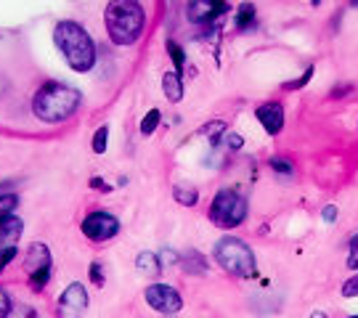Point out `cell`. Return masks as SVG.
Masks as SVG:
<instances>
[{
  "label": "cell",
  "mask_w": 358,
  "mask_h": 318,
  "mask_svg": "<svg viewBox=\"0 0 358 318\" xmlns=\"http://www.w3.org/2000/svg\"><path fill=\"white\" fill-rule=\"evenodd\" d=\"M106 32L115 45H133L141 38L143 24H146V13L143 6L136 0H115L106 6Z\"/></svg>",
  "instance_id": "obj_1"
},
{
  "label": "cell",
  "mask_w": 358,
  "mask_h": 318,
  "mask_svg": "<svg viewBox=\"0 0 358 318\" xmlns=\"http://www.w3.org/2000/svg\"><path fill=\"white\" fill-rule=\"evenodd\" d=\"M53 40L59 45V51L64 53L66 64L75 72H88L90 66L96 64V45L93 38L85 32V27H80L77 22H59Z\"/></svg>",
  "instance_id": "obj_2"
},
{
  "label": "cell",
  "mask_w": 358,
  "mask_h": 318,
  "mask_svg": "<svg viewBox=\"0 0 358 318\" xmlns=\"http://www.w3.org/2000/svg\"><path fill=\"white\" fill-rule=\"evenodd\" d=\"M80 106V90L64 82H45L32 99V112L43 122H62L72 117Z\"/></svg>",
  "instance_id": "obj_3"
},
{
  "label": "cell",
  "mask_w": 358,
  "mask_h": 318,
  "mask_svg": "<svg viewBox=\"0 0 358 318\" xmlns=\"http://www.w3.org/2000/svg\"><path fill=\"white\" fill-rule=\"evenodd\" d=\"M215 263L231 276H239V279H250L255 276V252L250 250V244L239 239V236H223L215 244Z\"/></svg>",
  "instance_id": "obj_4"
},
{
  "label": "cell",
  "mask_w": 358,
  "mask_h": 318,
  "mask_svg": "<svg viewBox=\"0 0 358 318\" xmlns=\"http://www.w3.org/2000/svg\"><path fill=\"white\" fill-rule=\"evenodd\" d=\"M244 217H247V199L242 194L234 189L217 191L210 204V220L220 229H236L244 223Z\"/></svg>",
  "instance_id": "obj_5"
},
{
  "label": "cell",
  "mask_w": 358,
  "mask_h": 318,
  "mask_svg": "<svg viewBox=\"0 0 358 318\" xmlns=\"http://www.w3.org/2000/svg\"><path fill=\"white\" fill-rule=\"evenodd\" d=\"M24 270L29 273V287L40 292L51 279V250L45 244H32L24 254Z\"/></svg>",
  "instance_id": "obj_6"
},
{
  "label": "cell",
  "mask_w": 358,
  "mask_h": 318,
  "mask_svg": "<svg viewBox=\"0 0 358 318\" xmlns=\"http://www.w3.org/2000/svg\"><path fill=\"white\" fill-rule=\"evenodd\" d=\"M117 231H120V220L103 210H96L83 220V233L90 242H109L112 236H117Z\"/></svg>",
  "instance_id": "obj_7"
},
{
  "label": "cell",
  "mask_w": 358,
  "mask_h": 318,
  "mask_svg": "<svg viewBox=\"0 0 358 318\" xmlns=\"http://www.w3.org/2000/svg\"><path fill=\"white\" fill-rule=\"evenodd\" d=\"M146 303H149L157 313H167V316L178 313L180 308H183L180 294L176 292L170 284H152V287H146Z\"/></svg>",
  "instance_id": "obj_8"
},
{
  "label": "cell",
  "mask_w": 358,
  "mask_h": 318,
  "mask_svg": "<svg viewBox=\"0 0 358 318\" xmlns=\"http://www.w3.org/2000/svg\"><path fill=\"white\" fill-rule=\"evenodd\" d=\"M85 308H88V292H85V287L83 284H69L62 297H59V313L62 318H77L85 313Z\"/></svg>",
  "instance_id": "obj_9"
},
{
  "label": "cell",
  "mask_w": 358,
  "mask_h": 318,
  "mask_svg": "<svg viewBox=\"0 0 358 318\" xmlns=\"http://www.w3.org/2000/svg\"><path fill=\"white\" fill-rule=\"evenodd\" d=\"M226 11H231L229 3H215V0H192L186 6V16L192 24H207L215 16H223Z\"/></svg>",
  "instance_id": "obj_10"
},
{
  "label": "cell",
  "mask_w": 358,
  "mask_h": 318,
  "mask_svg": "<svg viewBox=\"0 0 358 318\" xmlns=\"http://www.w3.org/2000/svg\"><path fill=\"white\" fill-rule=\"evenodd\" d=\"M257 122L263 125V130L268 136H279L284 127V106L279 101H268V103H260L257 106Z\"/></svg>",
  "instance_id": "obj_11"
},
{
  "label": "cell",
  "mask_w": 358,
  "mask_h": 318,
  "mask_svg": "<svg viewBox=\"0 0 358 318\" xmlns=\"http://www.w3.org/2000/svg\"><path fill=\"white\" fill-rule=\"evenodd\" d=\"M22 231H24V223H22L19 217H6V220H0V250L13 247V244L19 242Z\"/></svg>",
  "instance_id": "obj_12"
},
{
  "label": "cell",
  "mask_w": 358,
  "mask_h": 318,
  "mask_svg": "<svg viewBox=\"0 0 358 318\" xmlns=\"http://www.w3.org/2000/svg\"><path fill=\"white\" fill-rule=\"evenodd\" d=\"M162 90H165V96L173 103H178L183 99V80H180L178 72H167L162 77Z\"/></svg>",
  "instance_id": "obj_13"
},
{
  "label": "cell",
  "mask_w": 358,
  "mask_h": 318,
  "mask_svg": "<svg viewBox=\"0 0 358 318\" xmlns=\"http://www.w3.org/2000/svg\"><path fill=\"white\" fill-rule=\"evenodd\" d=\"M183 270L186 273H207V263H205V257L199 252H194V250H189V252L183 254Z\"/></svg>",
  "instance_id": "obj_14"
},
{
  "label": "cell",
  "mask_w": 358,
  "mask_h": 318,
  "mask_svg": "<svg viewBox=\"0 0 358 318\" xmlns=\"http://www.w3.org/2000/svg\"><path fill=\"white\" fill-rule=\"evenodd\" d=\"M173 196H176V202L183 204V207H194V204L199 202V191L194 189V186H183V183H178V186L173 189Z\"/></svg>",
  "instance_id": "obj_15"
},
{
  "label": "cell",
  "mask_w": 358,
  "mask_h": 318,
  "mask_svg": "<svg viewBox=\"0 0 358 318\" xmlns=\"http://www.w3.org/2000/svg\"><path fill=\"white\" fill-rule=\"evenodd\" d=\"M136 266H138V270L146 273V276H157V273L162 270V266H159V260H157V254L154 252H141L138 254V260H136Z\"/></svg>",
  "instance_id": "obj_16"
},
{
  "label": "cell",
  "mask_w": 358,
  "mask_h": 318,
  "mask_svg": "<svg viewBox=\"0 0 358 318\" xmlns=\"http://www.w3.org/2000/svg\"><path fill=\"white\" fill-rule=\"evenodd\" d=\"M252 22H255V6L252 3H242L239 6V11H236V29H250L252 27Z\"/></svg>",
  "instance_id": "obj_17"
},
{
  "label": "cell",
  "mask_w": 358,
  "mask_h": 318,
  "mask_svg": "<svg viewBox=\"0 0 358 318\" xmlns=\"http://www.w3.org/2000/svg\"><path fill=\"white\" fill-rule=\"evenodd\" d=\"M271 170H273L276 175H282V178H292L294 175V165L287 157H273V159H271Z\"/></svg>",
  "instance_id": "obj_18"
},
{
  "label": "cell",
  "mask_w": 358,
  "mask_h": 318,
  "mask_svg": "<svg viewBox=\"0 0 358 318\" xmlns=\"http://www.w3.org/2000/svg\"><path fill=\"white\" fill-rule=\"evenodd\" d=\"M16 204H19V196H16V194H0V220L13 217Z\"/></svg>",
  "instance_id": "obj_19"
},
{
  "label": "cell",
  "mask_w": 358,
  "mask_h": 318,
  "mask_svg": "<svg viewBox=\"0 0 358 318\" xmlns=\"http://www.w3.org/2000/svg\"><path fill=\"white\" fill-rule=\"evenodd\" d=\"M159 109H152L149 115L141 120V136H152L154 130H157V125H159Z\"/></svg>",
  "instance_id": "obj_20"
},
{
  "label": "cell",
  "mask_w": 358,
  "mask_h": 318,
  "mask_svg": "<svg viewBox=\"0 0 358 318\" xmlns=\"http://www.w3.org/2000/svg\"><path fill=\"white\" fill-rule=\"evenodd\" d=\"M167 53H170V59H173V64H176V72L180 75V69H183V48H180L176 40H167Z\"/></svg>",
  "instance_id": "obj_21"
},
{
  "label": "cell",
  "mask_w": 358,
  "mask_h": 318,
  "mask_svg": "<svg viewBox=\"0 0 358 318\" xmlns=\"http://www.w3.org/2000/svg\"><path fill=\"white\" fill-rule=\"evenodd\" d=\"M6 318H40V313L32 305L19 303V305H11V313H8Z\"/></svg>",
  "instance_id": "obj_22"
},
{
  "label": "cell",
  "mask_w": 358,
  "mask_h": 318,
  "mask_svg": "<svg viewBox=\"0 0 358 318\" xmlns=\"http://www.w3.org/2000/svg\"><path fill=\"white\" fill-rule=\"evenodd\" d=\"M106 138H109V127L103 125L96 130V136H93V152L96 154H103L106 152Z\"/></svg>",
  "instance_id": "obj_23"
},
{
  "label": "cell",
  "mask_w": 358,
  "mask_h": 318,
  "mask_svg": "<svg viewBox=\"0 0 358 318\" xmlns=\"http://www.w3.org/2000/svg\"><path fill=\"white\" fill-rule=\"evenodd\" d=\"M90 281L93 284H99V287H103V266L96 260V263H90Z\"/></svg>",
  "instance_id": "obj_24"
},
{
  "label": "cell",
  "mask_w": 358,
  "mask_h": 318,
  "mask_svg": "<svg viewBox=\"0 0 358 318\" xmlns=\"http://www.w3.org/2000/svg\"><path fill=\"white\" fill-rule=\"evenodd\" d=\"M348 268L358 270V233L350 239V257H348Z\"/></svg>",
  "instance_id": "obj_25"
},
{
  "label": "cell",
  "mask_w": 358,
  "mask_h": 318,
  "mask_svg": "<svg viewBox=\"0 0 358 318\" xmlns=\"http://www.w3.org/2000/svg\"><path fill=\"white\" fill-rule=\"evenodd\" d=\"M343 297H358V276H353V279H348L343 284Z\"/></svg>",
  "instance_id": "obj_26"
},
{
  "label": "cell",
  "mask_w": 358,
  "mask_h": 318,
  "mask_svg": "<svg viewBox=\"0 0 358 318\" xmlns=\"http://www.w3.org/2000/svg\"><path fill=\"white\" fill-rule=\"evenodd\" d=\"M310 75H313V66H308V69H306V75L300 77V80H292V82H287L284 88H287V90H297V88H303V85H306L308 80H310Z\"/></svg>",
  "instance_id": "obj_27"
},
{
  "label": "cell",
  "mask_w": 358,
  "mask_h": 318,
  "mask_svg": "<svg viewBox=\"0 0 358 318\" xmlns=\"http://www.w3.org/2000/svg\"><path fill=\"white\" fill-rule=\"evenodd\" d=\"M13 257H16V247H6V250H0V273H3V268L8 266Z\"/></svg>",
  "instance_id": "obj_28"
},
{
  "label": "cell",
  "mask_w": 358,
  "mask_h": 318,
  "mask_svg": "<svg viewBox=\"0 0 358 318\" xmlns=\"http://www.w3.org/2000/svg\"><path fill=\"white\" fill-rule=\"evenodd\" d=\"M11 313V300H8V294L0 289V318H6Z\"/></svg>",
  "instance_id": "obj_29"
},
{
  "label": "cell",
  "mask_w": 358,
  "mask_h": 318,
  "mask_svg": "<svg viewBox=\"0 0 358 318\" xmlns=\"http://www.w3.org/2000/svg\"><path fill=\"white\" fill-rule=\"evenodd\" d=\"M223 130H226V125H223V122H213V125H207L205 127V133H207V136H210V140H213V143H215V136H217V133H223Z\"/></svg>",
  "instance_id": "obj_30"
},
{
  "label": "cell",
  "mask_w": 358,
  "mask_h": 318,
  "mask_svg": "<svg viewBox=\"0 0 358 318\" xmlns=\"http://www.w3.org/2000/svg\"><path fill=\"white\" fill-rule=\"evenodd\" d=\"M321 217H324L327 223H334V220H337V207H334V204H329V207H324V212H321Z\"/></svg>",
  "instance_id": "obj_31"
},
{
  "label": "cell",
  "mask_w": 358,
  "mask_h": 318,
  "mask_svg": "<svg viewBox=\"0 0 358 318\" xmlns=\"http://www.w3.org/2000/svg\"><path fill=\"white\" fill-rule=\"evenodd\" d=\"M229 146H231V149H242V136H239V133H231Z\"/></svg>",
  "instance_id": "obj_32"
},
{
  "label": "cell",
  "mask_w": 358,
  "mask_h": 318,
  "mask_svg": "<svg viewBox=\"0 0 358 318\" xmlns=\"http://www.w3.org/2000/svg\"><path fill=\"white\" fill-rule=\"evenodd\" d=\"M310 318H329V316H327L324 310H313V313H310Z\"/></svg>",
  "instance_id": "obj_33"
},
{
  "label": "cell",
  "mask_w": 358,
  "mask_h": 318,
  "mask_svg": "<svg viewBox=\"0 0 358 318\" xmlns=\"http://www.w3.org/2000/svg\"><path fill=\"white\" fill-rule=\"evenodd\" d=\"M353 6H356V8H358V0H356V3H353Z\"/></svg>",
  "instance_id": "obj_34"
},
{
  "label": "cell",
  "mask_w": 358,
  "mask_h": 318,
  "mask_svg": "<svg viewBox=\"0 0 358 318\" xmlns=\"http://www.w3.org/2000/svg\"><path fill=\"white\" fill-rule=\"evenodd\" d=\"M348 318H358V316H348Z\"/></svg>",
  "instance_id": "obj_35"
}]
</instances>
